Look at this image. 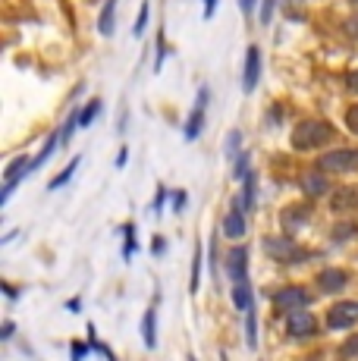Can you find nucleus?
Returning <instances> with one entry per match:
<instances>
[{
	"mask_svg": "<svg viewBox=\"0 0 358 361\" xmlns=\"http://www.w3.org/2000/svg\"><path fill=\"white\" fill-rule=\"evenodd\" d=\"M330 138H333V126H330L327 120H305L292 132V148L311 151V148H321V145L330 142Z\"/></svg>",
	"mask_w": 358,
	"mask_h": 361,
	"instance_id": "nucleus-1",
	"label": "nucleus"
},
{
	"mask_svg": "<svg viewBox=\"0 0 358 361\" xmlns=\"http://www.w3.org/2000/svg\"><path fill=\"white\" fill-rule=\"evenodd\" d=\"M318 170L321 173H349V170H358V148L327 151V154L318 161Z\"/></svg>",
	"mask_w": 358,
	"mask_h": 361,
	"instance_id": "nucleus-2",
	"label": "nucleus"
},
{
	"mask_svg": "<svg viewBox=\"0 0 358 361\" xmlns=\"http://www.w3.org/2000/svg\"><path fill=\"white\" fill-rule=\"evenodd\" d=\"M264 252L271 255V258L283 261V264H295V261H305L308 258V255L302 252L292 239H286V235H277V239L271 235V239H264Z\"/></svg>",
	"mask_w": 358,
	"mask_h": 361,
	"instance_id": "nucleus-3",
	"label": "nucleus"
},
{
	"mask_svg": "<svg viewBox=\"0 0 358 361\" xmlns=\"http://www.w3.org/2000/svg\"><path fill=\"white\" fill-rule=\"evenodd\" d=\"M308 302H311V295H308L302 286H286V289H280V293L273 295V308L286 311V314H292V311H302Z\"/></svg>",
	"mask_w": 358,
	"mask_h": 361,
	"instance_id": "nucleus-4",
	"label": "nucleus"
},
{
	"mask_svg": "<svg viewBox=\"0 0 358 361\" xmlns=\"http://www.w3.org/2000/svg\"><path fill=\"white\" fill-rule=\"evenodd\" d=\"M358 321V302H336L327 311V327L330 330H349Z\"/></svg>",
	"mask_w": 358,
	"mask_h": 361,
	"instance_id": "nucleus-5",
	"label": "nucleus"
},
{
	"mask_svg": "<svg viewBox=\"0 0 358 361\" xmlns=\"http://www.w3.org/2000/svg\"><path fill=\"white\" fill-rule=\"evenodd\" d=\"M286 330H289V336L305 339V336L318 333V321H314V314H308V311H292V314L286 317Z\"/></svg>",
	"mask_w": 358,
	"mask_h": 361,
	"instance_id": "nucleus-6",
	"label": "nucleus"
},
{
	"mask_svg": "<svg viewBox=\"0 0 358 361\" xmlns=\"http://www.w3.org/2000/svg\"><path fill=\"white\" fill-rule=\"evenodd\" d=\"M258 73H261V51L254 44H249V51H245V73H242V88L249 94L258 85Z\"/></svg>",
	"mask_w": 358,
	"mask_h": 361,
	"instance_id": "nucleus-7",
	"label": "nucleus"
},
{
	"mask_svg": "<svg viewBox=\"0 0 358 361\" xmlns=\"http://www.w3.org/2000/svg\"><path fill=\"white\" fill-rule=\"evenodd\" d=\"M245 261H249V252L242 245L230 248V255H226V274L236 283H245Z\"/></svg>",
	"mask_w": 358,
	"mask_h": 361,
	"instance_id": "nucleus-8",
	"label": "nucleus"
},
{
	"mask_svg": "<svg viewBox=\"0 0 358 361\" xmlns=\"http://www.w3.org/2000/svg\"><path fill=\"white\" fill-rule=\"evenodd\" d=\"M204 101H208V92L202 88V94H198L195 110L189 114V123H185V138H189V142H195L198 132H202V126H204Z\"/></svg>",
	"mask_w": 358,
	"mask_h": 361,
	"instance_id": "nucleus-9",
	"label": "nucleus"
},
{
	"mask_svg": "<svg viewBox=\"0 0 358 361\" xmlns=\"http://www.w3.org/2000/svg\"><path fill=\"white\" fill-rule=\"evenodd\" d=\"M223 233H226V239H242V235H245V217H242V207H239V204H233L230 214H226Z\"/></svg>",
	"mask_w": 358,
	"mask_h": 361,
	"instance_id": "nucleus-10",
	"label": "nucleus"
},
{
	"mask_svg": "<svg viewBox=\"0 0 358 361\" xmlns=\"http://www.w3.org/2000/svg\"><path fill=\"white\" fill-rule=\"evenodd\" d=\"M355 204H358V192H355V189H336L333 198H330V207H333L336 214L352 211Z\"/></svg>",
	"mask_w": 358,
	"mask_h": 361,
	"instance_id": "nucleus-11",
	"label": "nucleus"
},
{
	"mask_svg": "<svg viewBox=\"0 0 358 361\" xmlns=\"http://www.w3.org/2000/svg\"><path fill=\"white\" fill-rule=\"evenodd\" d=\"M318 283H321V289H327V293H342V286H346V274L330 267L318 276Z\"/></svg>",
	"mask_w": 358,
	"mask_h": 361,
	"instance_id": "nucleus-12",
	"label": "nucleus"
},
{
	"mask_svg": "<svg viewBox=\"0 0 358 361\" xmlns=\"http://www.w3.org/2000/svg\"><path fill=\"white\" fill-rule=\"evenodd\" d=\"M142 339H144V345H148V349H154V345H157V314H154V308L144 311V321H142Z\"/></svg>",
	"mask_w": 358,
	"mask_h": 361,
	"instance_id": "nucleus-13",
	"label": "nucleus"
},
{
	"mask_svg": "<svg viewBox=\"0 0 358 361\" xmlns=\"http://www.w3.org/2000/svg\"><path fill=\"white\" fill-rule=\"evenodd\" d=\"M302 189H305L308 195H323V192H330V189H327V179H323L321 170L305 173V176H302Z\"/></svg>",
	"mask_w": 358,
	"mask_h": 361,
	"instance_id": "nucleus-14",
	"label": "nucleus"
},
{
	"mask_svg": "<svg viewBox=\"0 0 358 361\" xmlns=\"http://www.w3.org/2000/svg\"><path fill=\"white\" fill-rule=\"evenodd\" d=\"M113 10H116V0H107L104 10H101V19H98L101 35H113Z\"/></svg>",
	"mask_w": 358,
	"mask_h": 361,
	"instance_id": "nucleus-15",
	"label": "nucleus"
},
{
	"mask_svg": "<svg viewBox=\"0 0 358 361\" xmlns=\"http://www.w3.org/2000/svg\"><path fill=\"white\" fill-rule=\"evenodd\" d=\"M98 114H101V98H92V101L85 104V107L79 110V126H92Z\"/></svg>",
	"mask_w": 358,
	"mask_h": 361,
	"instance_id": "nucleus-16",
	"label": "nucleus"
},
{
	"mask_svg": "<svg viewBox=\"0 0 358 361\" xmlns=\"http://www.w3.org/2000/svg\"><path fill=\"white\" fill-rule=\"evenodd\" d=\"M233 302H236V308L249 311L252 308V289L245 286V283H236V286H233Z\"/></svg>",
	"mask_w": 358,
	"mask_h": 361,
	"instance_id": "nucleus-17",
	"label": "nucleus"
},
{
	"mask_svg": "<svg viewBox=\"0 0 358 361\" xmlns=\"http://www.w3.org/2000/svg\"><path fill=\"white\" fill-rule=\"evenodd\" d=\"M245 343L252 345H258V321H254V308H249V314H245Z\"/></svg>",
	"mask_w": 358,
	"mask_h": 361,
	"instance_id": "nucleus-18",
	"label": "nucleus"
},
{
	"mask_svg": "<svg viewBox=\"0 0 358 361\" xmlns=\"http://www.w3.org/2000/svg\"><path fill=\"white\" fill-rule=\"evenodd\" d=\"M75 166H79V157H75V161H70V164H66V170L60 173L57 179H51V185H47V189H60V185H66V183H70V179H73Z\"/></svg>",
	"mask_w": 358,
	"mask_h": 361,
	"instance_id": "nucleus-19",
	"label": "nucleus"
},
{
	"mask_svg": "<svg viewBox=\"0 0 358 361\" xmlns=\"http://www.w3.org/2000/svg\"><path fill=\"white\" fill-rule=\"evenodd\" d=\"M308 220V207H289L286 211V226L292 230V226H299V224H305Z\"/></svg>",
	"mask_w": 358,
	"mask_h": 361,
	"instance_id": "nucleus-20",
	"label": "nucleus"
},
{
	"mask_svg": "<svg viewBox=\"0 0 358 361\" xmlns=\"http://www.w3.org/2000/svg\"><path fill=\"white\" fill-rule=\"evenodd\" d=\"M198 276H202V248H195V264H192V293H198Z\"/></svg>",
	"mask_w": 358,
	"mask_h": 361,
	"instance_id": "nucleus-21",
	"label": "nucleus"
},
{
	"mask_svg": "<svg viewBox=\"0 0 358 361\" xmlns=\"http://www.w3.org/2000/svg\"><path fill=\"white\" fill-rule=\"evenodd\" d=\"M239 142H242V132L233 129V132H230V138H226V154H230V157L239 151Z\"/></svg>",
	"mask_w": 358,
	"mask_h": 361,
	"instance_id": "nucleus-22",
	"label": "nucleus"
},
{
	"mask_svg": "<svg viewBox=\"0 0 358 361\" xmlns=\"http://www.w3.org/2000/svg\"><path fill=\"white\" fill-rule=\"evenodd\" d=\"M346 126H349V129H352L355 135H358V104H352V107L346 110Z\"/></svg>",
	"mask_w": 358,
	"mask_h": 361,
	"instance_id": "nucleus-23",
	"label": "nucleus"
},
{
	"mask_svg": "<svg viewBox=\"0 0 358 361\" xmlns=\"http://www.w3.org/2000/svg\"><path fill=\"white\" fill-rule=\"evenodd\" d=\"M242 204H245V207L254 204V176L245 179V198H242Z\"/></svg>",
	"mask_w": 358,
	"mask_h": 361,
	"instance_id": "nucleus-24",
	"label": "nucleus"
},
{
	"mask_svg": "<svg viewBox=\"0 0 358 361\" xmlns=\"http://www.w3.org/2000/svg\"><path fill=\"white\" fill-rule=\"evenodd\" d=\"M144 25H148V0H144L142 10H139V23H135V35H142V32H144Z\"/></svg>",
	"mask_w": 358,
	"mask_h": 361,
	"instance_id": "nucleus-25",
	"label": "nucleus"
},
{
	"mask_svg": "<svg viewBox=\"0 0 358 361\" xmlns=\"http://www.w3.org/2000/svg\"><path fill=\"white\" fill-rule=\"evenodd\" d=\"M273 4H277V0H264V6H261V23H271L273 19Z\"/></svg>",
	"mask_w": 358,
	"mask_h": 361,
	"instance_id": "nucleus-26",
	"label": "nucleus"
},
{
	"mask_svg": "<svg viewBox=\"0 0 358 361\" xmlns=\"http://www.w3.org/2000/svg\"><path fill=\"white\" fill-rule=\"evenodd\" d=\"M342 358H349V355H358V336L352 339H346V345H342V352H340Z\"/></svg>",
	"mask_w": 358,
	"mask_h": 361,
	"instance_id": "nucleus-27",
	"label": "nucleus"
},
{
	"mask_svg": "<svg viewBox=\"0 0 358 361\" xmlns=\"http://www.w3.org/2000/svg\"><path fill=\"white\" fill-rule=\"evenodd\" d=\"M346 85H349V92L358 94V69H352V73L346 75Z\"/></svg>",
	"mask_w": 358,
	"mask_h": 361,
	"instance_id": "nucleus-28",
	"label": "nucleus"
},
{
	"mask_svg": "<svg viewBox=\"0 0 358 361\" xmlns=\"http://www.w3.org/2000/svg\"><path fill=\"white\" fill-rule=\"evenodd\" d=\"M85 352H88V349L79 343V345H73V352H70V355H73V361H82V358H85Z\"/></svg>",
	"mask_w": 358,
	"mask_h": 361,
	"instance_id": "nucleus-29",
	"label": "nucleus"
},
{
	"mask_svg": "<svg viewBox=\"0 0 358 361\" xmlns=\"http://www.w3.org/2000/svg\"><path fill=\"white\" fill-rule=\"evenodd\" d=\"M214 6H217V0H204V19L214 16Z\"/></svg>",
	"mask_w": 358,
	"mask_h": 361,
	"instance_id": "nucleus-30",
	"label": "nucleus"
},
{
	"mask_svg": "<svg viewBox=\"0 0 358 361\" xmlns=\"http://www.w3.org/2000/svg\"><path fill=\"white\" fill-rule=\"evenodd\" d=\"M126 161H129V151L120 148V154H116V166H126Z\"/></svg>",
	"mask_w": 358,
	"mask_h": 361,
	"instance_id": "nucleus-31",
	"label": "nucleus"
},
{
	"mask_svg": "<svg viewBox=\"0 0 358 361\" xmlns=\"http://www.w3.org/2000/svg\"><path fill=\"white\" fill-rule=\"evenodd\" d=\"M239 6H242V13H252L254 10V0H239Z\"/></svg>",
	"mask_w": 358,
	"mask_h": 361,
	"instance_id": "nucleus-32",
	"label": "nucleus"
},
{
	"mask_svg": "<svg viewBox=\"0 0 358 361\" xmlns=\"http://www.w3.org/2000/svg\"><path fill=\"white\" fill-rule=\"evenodd\" d=\"M183 204H185V195H183V192H179V195H173V207L179 211V207H183Z\"/></svg>",
	"mask_w": 358,
	"mask_h": 361,
	"instance_id": "nucleus-33",
	"label": "nucleus"
},
{
	"mask_svg": "<svg viewBox=\"0 0 358 361\" xmlns=\"http://www.w3.org/2000/svg\"><path fill=\"white\" fill-rule=\"evenodd\" d=\"M163 198H167V192H157V201H154V211H161V204H163Z\"/></svg>",
	"mask_w": 358,
	"mask_h": 361,
	"instance_id": "nucleus-34",
	"label": "nucleus"
},
{
	"mask_svg": "<svg viewBox=\"0 0 358 361\" xmlns=\"http://www.w3.org/2000/svg\"><path fill=\"white\" fill-rule=\"evenodd\" d=\"M189 361H195V358H192V355H189Z\"/></svg>",
	"mask_w": 358,
	"mask_h": 361,
	"instance_id": "nucleus-35",
	"label": "nucleus"
}]
</instances>
